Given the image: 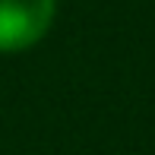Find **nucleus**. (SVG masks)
Segmentation results:
<instances>
[{"instance_id":"nucleus-1","label":"nucleus","mask_w":155,"mask_h":155,"mask_svg":"<svg viewBox=\"0 0 155 155\" xmlns=\"http://www.w3.org/2000/svg\"><path fill=\"white\" fill-rule=\"evenodd\" d=\"M57 0H0V54L35 48L54 25Z\"/></svg>"}]
</instances>
